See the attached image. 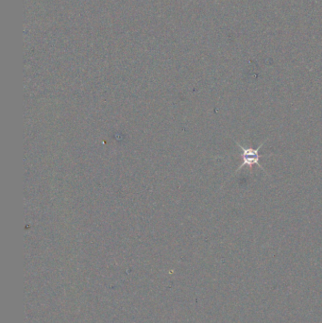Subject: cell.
Wrapping results in <instances>:
<instances>
[{
	"label": "cell",
	"mask_w": 322,
	"mask_h": 323,
	"mask_svg": "<svg viewBox=\"0 0 322 323\" xmlns=\"http://www.w3.org/2000/svg\"><path fill=\"white\" fill-rule=\"evenodd\" d=\"M235 144L239 147V148L242 150V154H241V158H242V164L241 166H239L238 168L235 170V173L239 172L242 168L244 167H254V165H257L258 167H261L263 170H264L263 166L261 165L260 161H261V158H262V155L259 153L260 149L263 147V145L265 144L266 141H264L263 144L258 147V148H253V147H245L243 146H241L240 144H238L236 141H234Z\"/></svg>",
	"instance_id": "6da1fadb"
}]
</instances>
